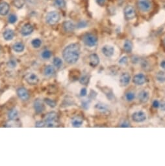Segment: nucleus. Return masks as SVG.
Segmentation results:
<instances>
[{
  "mask_svg": "<svg viewBox=\"0 0 165 166\" xmlns=\"http://www.w3.org/2000/svg\"><path fill=\"white\" fill-rule=\"evenodd\" d=\"M44 102L48 106H49V107H51L52 108L55 107L56 105H57L55 101H54V100H51V99H45Z\"/></svg>",
  "mask_w": 165,
  "mask_h": 166,
  "instance_id": "obj_31",
  "label": "nucleus"
},
{
  "mask_svg": "<svg viewBox=\"0 0 165 166\" xmlns=\"http://www.w3.org/2000/svg\"><path fill=\"white\" fill-rule=\"evenodd\" d=\"M71 123L73 127H80L83 123V119L81 117L76 116L71 119Z\"/></svg>",
  "mask_w": 165,
  "mask_h": 166,
  "instance_id": "obj_18",
  "label": "nucleus"
},
{
  "mask_svg": "<svg viewBox=\"0 0 165 166\" xmlns=\"http://www.w3.org/2000/svg\"><path fill=\"white\" fill-rule=\"evenodd\" d=\"M152 105H153V107L155 108H157L159 107V106H160V104H159V101H157V100H154Z\"/></svg>",
  "mask_w": 165,
  "mask_h": 166,
  "instance_id": "obj_42",
  "label": "nucleus"
},
{
  "mask_svg": "<svg viewBox=\"0 0 165 166\" xmlns=\"http://www.w3.org/2000/svg\"><path fill=\"white\" fill-rule=\"evenodd\" d=\"M130 124L127 121H125L121 124V127H130Z\"/></svg>",
  "mask_w": 165,
  "mask_h": 166,
  "instance_id": "obj_43",
  "label": "nucleus"
},
{
  "mask_svg": "<svg viewBox=\"0 0 165 166\" xmlns=\"http://www.w3.org/2000/svg\"><path fill=\"white\" fill-rule=\"evenodd\" d=\"M55 72V69L53 66L51 65H47L45 67L44 70V74L47 77H50V76H53Z\"/></svg>",
  "mask_w": 165,
  "mask_h": 166,
  "instance_id": "obj_20",
  "label": "nucleus"
},
{
  "mask_svg": "<svg viewBox=\"0 0 165 166\" xmlns=\"http://www.w3.org/2000/svg\"><path fill=\"white\" fill-rule=\"evenodd\" d=\"M132 48H133V44H132V42L129 40H125L124 44H123V49H124V50L126 52L130 53L131 51Z\"/></svg>",
  "mask_w": 165,
  "mask_h": 166,
  "instance_id": "obj_24",
  "label": "nucleus"
},
{
  "mask_svg": "<svg viewBox=\"0 0 165 166\" xmlns=\"http://www.w3.org/2000/svg\"><path fill=\"white\" fill-rule=\"evenodd\" d=\"M31 44L35 48H38L42 45V41L39 39H35L31 41Z\"/></svg>",
  "mask_w": 165,
  "mask_h": 166,
  "instance_id": "obj_30",
  "label": "nucleus"
},
{
  "mask_svg": "<svg viewBox=\"0 0 165 166\" xmlns=\"http://www.w3.org/2000/svg\"><path fill=\"white\" fill-rule=\"evenodd\" d=\"M137 6L142 12H148L152 8V4L150 0H138Z\"/></svg>",
  "mask_w": 165,
  "mask_h": 166,
  "instance_id": "obj_5",
  "label": "nucleus"
},
{
  "mask_svg": "<svg viewBox=\"0 0 165 166\" xmlns=\"http://www.w3.org/2000/svg\"><path fill=\"white\" fill-rule=\"evenodd\" d=\"M82 41L89 47L95 46L98 42V38L92 33H86L82 37Z\"/></svg>",
  "mask_w": 165,
  "mask_h": 166,
  "instance_id": "obj_3",
  "label": "nucleus"
},
{
  "mask_svg": "<svg viewBox=\"0 0 165 166\" xmlns=\"http://www.w3.org/2000/svg\"><path fill=\"white\" fill-rule=\"evenodd\" d=\"M161 67L165 70V61H163L161 63Z\"/></svg>",
  "mask_w": 165,
  "mask_h": 166,
  "instance_id": "obj_45",
  "label": "nucleus"
},
{
  "mask_svg": "<svg viewBox=\"0 0 165 166\" xmlns=\"http://www.w3.org/2000/svg\"><path fill=\"white\" fill-rule=\"evenodd\" d=\"M53 63L54 66L57 67V69H60V68L62 66V59L59 58H55L53 60Z\"/></svg>",
  "mask_w": 165,
  "mask_h": 166,
  "instance_id": "obj_28",
  "label": "nucleus"
},
{
  "mask_svg": "<svg viewBox=\"0 0 165 166\" xmlns=\"http://www.w3.org/2000/svg\"><path fill=\"white\" fill-rule=\"evenodd\" d=\"M164 44H165V39H164Z\"/></svg>",
  "mask_w": 165,
  "mask_h": 166,
  "instance_id": "obj_46",
  "label": "nucleus"
},
{
  "mask_svg": "<svg viewBox=\"0 0 165 166\" xmlns=\"http://www.w3.org/2000/svg\"><path fill=\"white\" fill-rule=\"evenodd\" d=\"M161 106V109L163 111H165V101L162 102L160 104Z\"/></svg>",
  "mask_w": 165,
  "mask_h": 166,
  "instance_id": "obj_44",
  "label": "nucleus"
},
{
  "mask_svg": "<svg viewBox=\"0 0 165 166\" xmlns=\"http://www.w3.org/2000/svg\"><path fill=\"white\" fill-rule=\"evenodd\" d=\"M41 56L42 58L44 59H49L52 56V53L51 51H49L48 50H46L44 51H43L41 54Z\"/></svg>",
  "mask_w": 165,
  "mask_h": 166,
  "instance_id": "obj_29",
  "label": "nucleus"
},
{
  "mask_svg": "<svg viewBox=\"0 0 165 166\" xmlns=\"http://www.w3.org/2000/svg\"><path fill=\"white\" fill-rule=\"evenodd\" d=\"M130 80L131 76L128 73H123L122 76H120V83L123 86H126L130 82Z\"/></svg>",
  "mask_w": 165,
  "mask_h": 166,
  "instance_id": "obj_16",
  "label": "nucleus"
},
{
  "mask_svg": "<svg viewBox=\"0 0 165 166\" xmlns=\"http://www.w3.org/2000/svg\"><path fill=\"white\" fill-rule=\"evenodd\" d=\"M3 37L4 39L7 40V41L11 40L14 37H15V32L12 29H6V30L4 31L3 33Z\"/></svg>",
  "mask_w": 165,
  "mask_h": 166,
  "instance_id": "obj_17",
  "label": "nucleus"
},
{
  "mask_svg": "<svg viewBox=\"0 0 165 166\" xmlns=\"http://www.w3.org/2000/svg\"><path fill=\"white\" fill-rule=\"evenodd\" d=\"M46 22L49 25H54L60 20V15L58 12L51 11L49 12L46 16Z\"/></svg>",
  "mask_w": 165,
  "mask_h": 166,
  "instance_id": "obj_4",
  "label": "nucleus"
},
{
  "mask_svg": "<svg viewBox=\"0 0 165 166\" xmlns=\"http://www.w3.org/2000/svg\"><path fill=\"white\" fill-rule=\"evenodd\" d=\"M127 61H128L127 57H123V58L119 61V63L120 64H124V63H126Z\"/></svg>",
  "mask_w": 165,
  "mask_h": 166,
  "instance_id": "obj_41",
  "label": "nucleus"
},
{
  "mask_svg": "<svg viewBox=\"0 0 165 166\" xmlns=\"http://www.w3.org/2000/svg\"><path fill=\"white\" fill-rule=\"evenodd\" d=\"M44 121L45 122L46 126L56 127L58 125V115L54 111L49 112L44 117Z\"/></svg>",
  "mask_w": 165,
  "mask_h": 166,
  "instance_id": "obj_2",
  "label": "nucleus"
},
{
  "mask_svg": "<svg viewBox=\"0 0 165 166\" xmlns=\"http://www.w3.org/2000/svg\"><path fill=\"white\" fill-rule=\"evenodd\" d=\"M34 30V28L31 24H26L22 26L21 29V33L23 36H28L31 35Z\"/></svg>",
  "mask_w": 165,
  "mask_h": 166,
  "instance_id": "obj_11",
  "label": "nucleus"
},
{
  "mask_svg": "<svg viewBox=\"0 0 165 166\" xmlns=\"http://www.w3.org/2000/svg\"><path fill=\"white\" fill-rule=\"evenodd\" d=\"M146 76L143 74H137L134 76L133 79V83L138 85H143L146 82Z\"/></svg>",
  "mask_w": 165,
  "mask_h": 166,
  "instance_id": "obj_12",
  "label": "nucleus"
},
{
  "mask_svg": "<svg viewBox=\"0 0 165 166\" xmlns=\"http://www.w3.org/2000/svg\"><path fill=\"white\" fill-rule=\"evenodd\" d=\"M96 109H97L98 111H101L102 113H105L108 111V108L105 104H103L102 103H98L95 106Z\"/></svg>",
  "mask_w": 165,
  "mask_h": 166,
  "instance_id": "obj_25",
  "label": "nucleus"
},
{
  "mask_svg": "<svg viewBox=\"0 0 165 166\" xmlns=\"http://www.w3.org/2000/svg\"><path fill=\"white\" fill-rule=\"evenodd\" d=\"M124 14L125 18H127L128 20H131V19L135 17V10H134V8L132 6L128 5V6L125 7L124 9Z\"/></svg>",
  "mask_w": 165,
  "mask_h": 166,
  "instance_id": "obj_9",
  "label": "nucleus"
},
{
  "mask_svg": "<svg viewBox=\"0 0 165 166\" xmlns=\"http://www.w3.org/2000/svg\"><path fill=\"white\" fill-rule=\"evenodd\" d=\"M80 56V46L73 43L67 46L62 52L63 58L69 64H74L78 61Z\"/></svg>",
  "mask_w": 165,
  "mask_h": 166,
  "instance_id": "obj_1",
  "label": "nucleus"
},
{
  "mask_svg": "<svg viewBox=\"0 0 165 166\" xmlns=\"http://www.w3.org/2000/svg\"><path fill=\"white\" fill-rule=\"evenodd\" d=\"M33 107L35 112L38 114L42 113L45 110L44 104L42 100H41L40 99H36L35 100L33 103Z\"/></svg>",
  "mask_w": 165,
  "mask_h": 166,
  "instance_id": "obj_7",
  "label": "nucleus"
},
{
  "mask_svg": "<svg viewBox=\"0 0 165 166\" xmlns=\"http://www.w3.org/2000/svg\"><path fill=\"white\" fill-rule=\"evenodd\" d=\"M24 0H15L13 2V4L15 5V6L16 7L18 8V9H20V8L22 7L24 5Z\"/></svg>",
  "mask_w": 165,
  "mask_h": 166,
  "instance_id": "obj_32",
  "label": "nucleus"
},
{
  "mask_svg": "<svg viewBox=\"0 0 165 166\" xmlns=\"http://www.w3.org/2000/svg\"><path fill=\"white\" fill-rule=\"evenodd\" d=\"M8 20H9V22L10 24H15L17 21V16L15 15H10L9 18H8Z\"/></svg>",
  "mask_w": 165,
  "mask_h": 166,
  "instance_id": "obj_36",
  "label": "nucleus"
},
{
  "mask_svg": "<svg viewBox=\"0 0 165 166\" xmlns=\"http://www.w3.org/2000/svg\"><path fill=\"white\" fill-rule=\"evenodd\" d=\"M10 9L9 5L6 2L0 3V15L5 16L9 13Z\"/></svg>",
  "mask_w": 165,
  "mask_h": 166,
  "instance_id": "obj_14",
  "label": "nucleus"
},
{
  "mask_svg": "<svg viewBox=\"0 0 165 166\" xmlns=\"http://www.w3.org/2000/svg\"><path fill=\"white\" fill-rule=\"evenodd\" d=\"M97 3L101 7H103L104 5L105 4L107 0H96Z\"/></svg>",
  "mask_w": 165,
  "mask_h": 166,
  "instance_id": "obj_39",
  "label": "nucleus"
},
{
  "mask_svg": "<svg viewBox=\"0 0 165 166\" xmlns=\"http://www.w3.org/2000/svg\"><path fill=\"white\" fill-rule=\"evenodd\" d=\"M8 119L10 121H14L18 117V111L16 108H12L8 113Z\"/></svg>",
  "mask_w": 165,
  "mask_h": 166,
  "instance_id": "obj_22",
  "label": "nucleus"
},
{
  "mask_svg": "<svg viewBox=\"0 0 165 166\" xmlns=\"http://www.w3.org/2000/svg\"><path fill=\"white\" fill-rule=\"evenodd\" d=\"M35 126L36 127H46V124H45V122L44 121H37L36 122L35 124Z\"/></svg>",
  "mask_w": 165,
  "mask_h": 166,
  "instance_id": "obj_37",
  "label": "nucleus"
},
{
  "mask_svg": "<svg viewBox=\"0 0 165 166\" xmlns=\"http://www.w3.org/2000/svg\"><path fill=\"white\" fill-rule=\"evenodd\" d=\"M53 2L55 6L59 9L64 8L66 5L65 0H53Z\"/></svg>",
  "mask_w": 165,
  "mask_h": 166,
  "instance_id": "obj_26",
  "label": "nucleus"
},
{
  "mask_svg": "<svg viewBox=\"0 0 165 166\" xmlns=\"http://www.w3.org/2000/svg\"><path fill=\"white\" fill-rule=\"evenodd\" d=\"M157 80L159 82H164L165 81V72L163 71L159 72L156 75Z\"/></svg>",
  "mask_w": 165,
  "mask_h": 166,
  "instance_id": "obj_27",
  "label": "nucleus"
},
{
  "mask_svg": "<svg viewBox=\"0 0 165 166\" xmlns=\"http://www.w3.org/2000/svg\"><path fill=\"white\" fill-rule=\"evenodd\" d=\"M89 78L88 77L87 75H84L81 76V78L79 79V82H80L82 85H87L89 83Z\"/></svg>",
  "mask_w": 165,
  "mask_h": 166,
  "instance_id": "obj_33",
  "label": "nucleus"
},
{
  "mask_svg": "<svg viewBox=\"0 0 165 166\" xmlns=\"http://www.w3.org/2000/svg\"><path fill=\"white\" fill-rule=\"evenodd\" d=\"M125 98L128 101H132L135 98V95L133 92H128L125 94Z\"/></svg>",
  "mask_w": 165,
  "mask_h": 166,
  "instance_id": "obj_34",
  "label": "nucleus"
},
{
  "mask_svg": "<svg viewBox=\"0 0 165 166\" xmlns=\"http://www.w3.org/2000/svg\"><path fill=\"white\" fill-rule=\"evenodd\" d=\"M138 98L140 101L142 103L147 102L149 99V93L145 91H142L139 92Z\"/></svg>",
  "mask_w": 165,
  "mask_h": 166,
  "instance_id": "obj_21",
  "label": "nucleus"
},
{
  "mask_svg": "<svg viewBox=\"0 0 165 166\" xmlns=\"http://www.w3.org/2000/svg\"><path fill=\"white\" fill-rule=\"evenodd\" d=\"M12 49L15 52L17 53H21L24 51L25 49V46L23 43L21 42H16L12 46Z\"/></svg>",
  "mask_w": 165,
  "mask_h": 166,
  "instance_id": "obj_23",
  "label": "nucleus"
},
{
  "mask_svg": "<svg viewBox=\"0 0 165 166\" xmlns=\"http://www.w3.org/2000/svg\"><path fill=\"white\" fill-rule=\"evenodd\" d=\"M132 119L134 122H144L146 119V115L145 113L142 112V111H138V112H135L133 114Z\"/></svg>",
  "mask_w": 165,
  "mask_h": 166,
  "instance_id": "obj_10",
  "label": "nucleus"
},
{
  "mask_svg": "<svg viewBox=\"0 0 165 166\" xmlns=\"http://www.w3.org/2000/svg\"><path fill=\"white\" fill-rule=\"evenodd\" d=\"M17 94L20 99L23 101H27L29 99V93L25 88H19L17 89Z\"/></svg>",
  "mask_w": 165,
  "mask_h": 166,
  "instance_id": "obj_8",
  "label": "nucleus"
},
{
  "mask_svg": "<svg viewBox=\"0 0 165 166\" xmlns=\"http://www.w3.org/2000/svg\"><path fill=\"white\" fill-rule=\"evenodd\" d=\"M90 58V65H91L92 67H95L96 66H98L99 63H100V59H99V57L96 53L91 54L89 57Z\"/></svg>",
  "mask_w": 165,
  "mask_h": 166,
  "instance_id": "obj_19",
  "label": "nucleus"
},
{
  "mask_svg": "<svg viewBox=\"0 0 165 166\" xmlns=\"http://www.w3.org/2000/svg\"><path fill=\"white\" fill-rule=\"evenodd\" d=\"M101 51H102V53L105 55L107 58H110L114 54V48L112 47L111 46L106 45L105 46H103L101 49Z\"/></svg>",
  "mask_w": 165,
  "mask_h": 166,
  "instance_id": "obj_13",
  "label": "nucleus"
},
{
  "mask_svg": "<svg viewBox=\"0 0 165 166\" xmlns=\"http://www.w3.org/2000/svg\"><path fill=\"white\" fill-rule=\"evenodd\" d=\"M25 80L27 83L31 85H37L39 81L38 77L34 73H28L25 77Z\"/></svg>",
  "mask_w": 165,
  "mask_h": 166,
  "instance_id": "obj_6",
  "label": "nucleus"
},
{
  "mask_svg": "<svg viewBox=\"0 0 165 166\" xmlns=\"http://www.w3.org/2000/svg\"><path fill=\"white\" fill-rule=\"evenodd\" d=\"M63 29L67 33H71L75 29V25L70 21H66L63 23Z\"/></svg>",
  "mask_w": 165,
  "mask_h": 166,
  "instance_id": "obj_15",
  "label": "nucleus"
},
{
  "mask_svg": "<svg viewBox=\"0 0 165 166\" xmlns=\"http://www.w3.org/2000/svg\"><path fill=\"white\" fill-rule=\"evenodd\" d=\"M87 94V91L85 88L81 89V90L80 91V95L81 97H85Z\"/></svg>",
  "mask_w": 165,
  "mask_h": 166,
  "instance_id": "obj_40",
  "label": "nucleus"
},
{
  "mask_svg": "<svg viewBox=\"0 0 165 166\" xmlns=\"http://www.w3.org/2000/svg\"><path fill=\"white\" fill-rule=\"evenodd\" d=\"M7 65L9 68H11V69H14L16 66H17V62L15 59H10V60L7 62Z\"/></svg>",
  "mask_w": 165,
  "mask_h": 166,
  "instance_id": "obj_35",
  "label": "nucleus"
},
{
  "mask_svg": "<svg viewBox=\"0 0 165 166\" xmlns=\"http://www.w3.org/2000/svg\"><path fill=\"white\" fill-rule=\"evenodd\" d=\"M87 26V23L85 21H81L79 22L78 24V28H86Z\"/></svg>",
  "mask_w": 165,
  "mask_h": 166,
  "instance_id": "obj_38",
  "label": "nucleus"
}]
</instances>
